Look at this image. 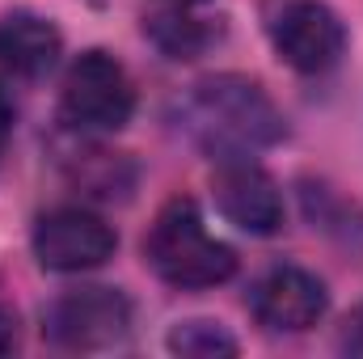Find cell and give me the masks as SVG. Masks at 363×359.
Instances as JSON below:
<instances>
[{"label":"cell","mask_w":363,"mask_h":359,"mask_svg":"<svg viewBox=\"0 0 363 359\" xmlns=\"http://www.w3.org/2000/svg\"><path fill=\"white\" fill-rule=\"evenodd\" d=\"M182 131L216 161L254 157L283 140L287 123L271 93L250 77H211L182 97Z\"/></svg>","instance_id":"6da1fadb"},{"label":"cell","mask_w":363,"mask_h":359,"mask_svg":"<svg viewBox=\"0 0 363 359\" xmlns=\"http://www.w3.org/2000/svg\"><path fill=\"white\" fill-rule=\"evenodd\" d=\"M144 263L157 270V279L182 292L216 287L237 275V254L207 233L194 199H169L157 211L144 237Z\"/></svg>","instance_id":"7a4b0ae2"},{"label":"cell","mask_w":363,"mask_h":359,"mask_svg":"<svg viewBox=\"0 0 363 359\" xmlns=\"http://www.w3.org/2000/svg\"><path fill=\"white\" fill-rule=\"evenodd\" d=\"M60 114L68 127L89 136L127 127L135 114V85L127 68L106 51H85L81 60H72L60 89Z\"/></svg>","instance_id":"3957f363"},{"label":"cell","mask_w":363,"mask_h":359,"mask_svg":"<svg viewBox=\"0 0 363 359\" xmlns=\"http://www.w3.org/2000/svg\"><path fill=\"white\" fill-rule=\"evenodd\" d=\"M43 330L64 351H101L127 338L131 304L118 287H77L47 304Z\"/></svg>","instance_id":"277c9868"},{"label":"cell","mask_w":363,"mask_h":359,"mask_svg":"<svg viewBox=\"0 0 363 359\" xmlns=\"http://www.w3.org/2000/svg\"><path fill=\"white\" fill-rule=\"evenodd\" d=\"M271 43L279 60L304 77L330 72L347 51V26L321 0H287L271 17Z\"/></svg>","instance_id":"5b68a950"},{"label":"cell","mask_w":363,"mask_h":359,"mask_svg":"<svg viewBox=\"0 0 363 359\" xmlns=\"http://www.w3.org/2000/svg\"><path fill=\"white\" fill-rule=\"evenodd\" d=\"M114 245H118L114 228L85 207H55V211L38 216V224H34L38 263L47 270H60V275L101 267L114 254Z\"/></svg>","instance_id":"8992f818"},{"label":"cell","mask_w":363,"mask_h":359,"mask_svg":"<svg viewBox=\"0 0 363 359\" xmlns=\"http://www.w3.org/2000/svg\"><path fill=\"white\" fill-rule=\"evenodd\" d=\"M216 211L250 237H271L283 224V194L279 182L250 157H228L211 174Z\"/></svg>","instance_id":"52a82bcc"},{"label":"cell","mask_w":363,"mask_h":359,"mask_svg":"<svg viewBox=\"0 0 363 359\" xmlns=\"http://www.w3.org/2000/svg\"><path fill=\"white\" fill-rule=\"evenodd\" d=\"M325 283L317 275L300 267H274L267 270L254 292H250V309L254 317L267 326V330H287V334H300V330H313L321 317H325Z\"/></svg>","instance_id":"ba28073f"},{"label":"cell","mask_w":363,"mask_h":359,"mask_svg":"<svg viewBox=\"0 0 363 359\" xmlns=\"http://www.w3.org/2000/svg\"><path fill=\"white\" fill-rule=\"evenodd\" d=\"M60 30L38 17V13H9L0 17V68L13 72V77H47L60 60Z\"/></svg>","instance_id":"9c48e42d"},{"label":"cell","mask_w":363,"mask_h":359,"mask_svg":"<svg viewBox=\"0 0 363 359\" xmlns=\"http://www.w3.org/2000/svg\"><path fill=\"white\" fill-rule=\"evenodd\" d=\"M144 34H148L169 60H194V55H203L207 43L216 38V30H211L207 21L182 13V4H174V13H157V17L144 26Z\"/></svg>","instance_id":"30bf717a"},{"label":"cell","mask_w":363,"mask_h":359,"mask_svg":"<svg viewBox=\"0 0 363 359\" xmlns=\"http://www.w3.org/2000/svg\"><path fill=\"white\" fill-rule=\"evenodd\" d=\"M169 351L186 359H216V355H237V338L220 321H182L169 334Z\"/></svg>","instance_id":"8fae6325"},{"label":"cell","mask_w":363,"mask_h":359,"mask_svg":"<svg viewBox=\"0 0 363 359\" xmlns=\"http://www.w3.org/2000/svg\"><path fill=\"white\" fill-rule=\"evenodd\" d=\"M21 347V321H17V313L0 300V355H9V351H17Z\"/></svg>","instance_id":"7c38bea8"},{"label":"cell","mask_w":363,"mask_h":359,"mask_svg":"<svg viewBox=\"0 0 363 359\" xmlns=\"http://www.w3.org/2000/svg\"><path fill=\"white\" fill-rule=\"evenodd\" d=\"M342 351H355V355H363V304L342 321Z\"/></svg>","instance_id":"4fadbf2b"},{"label":"cell","mask_w":363,"mask_h":359,"mask_svg":"<svg viewBox=\"0 0 363 359\" xmlns=\"http://www.w3.org/2000/svg\"><path fill=\"white\" fill-rule=\"evenodd\" d=\"M9 131H13V106H9V97L0 93V153H4V144H9Z\"/></svg>","instance_id":"5bb4252c"},{"label":"cell","mask_w":363,"mask_h":359,"mask_svg":"<svg viewBox=\"0 0 363 359\" xmlns=\"http://www.w3.org/2000/svg\"><path fill=\"white\" fill-rule=\"evenodd\" d=\"M169 4H182V9H190V4H203V0H169Z\"/></svg>","instance_id":"9a60e30c"}]
</instances>
